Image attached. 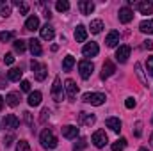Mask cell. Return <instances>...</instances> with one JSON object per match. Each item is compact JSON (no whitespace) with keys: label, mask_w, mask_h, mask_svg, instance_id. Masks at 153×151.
Segmentation results:
<instances>
[{"label":"cell","mask_w":153,"mask_h":151,"mask_svg":"<svg viewBox=\"0 0 153 151\" xmlns=\"http://www.w3.org/2000/svg\"><path fill=\"white\" fill-rule=\"evenodd\" d=\"M39 142H41V146L45 148V150H55L57 148V137L53 135V132L52 130H43L41 132V135H39Z\"/></svg>","instance_id":"cell-1"},{"label":"cell","mask_w":153,"mask_h":151,"mask_svg":"<svg viewBox=\"0 0 153 151\" xmlns=\"http://www.w3.org/2000/svg\"><path fill=\"white\" fill-rule=\"evenodd\" d=\"M105 100H107V98H105V94H102V93H85V94L82 96V101L91 103V105H94V107L103 105Z\"/></svg>","instance_id":"cell-2"},{"label":"cell","mask_w":153,"mask_h":151,"mask_svg":"<svg viewBox=\"0 0 153 151\" xmlns=\"http://www.w3.org/2000/svg\"><path fill=\"white\" fill-rule=\"evenodd\" d=\"M52 98L55 101H62L64 100V89H62V84H61V78L55 76L53 80V85H52Z\"/></svg>","instance_id":"cell-3"},{"label":"cell","mask_w":153,"mask_h":151,"mask_svg":"<svg viewBox=\"0 0 153 151\" xmlns=\"http://www.w3.org/2000/svg\"><path fill=\"white\" fill-rule=\"evenodd\" d=\"M91 141H93V144H94L96 148H105L107 142H109L105 130H96V132L93 133V139H91Z\"/></svg>","instance_id":"cell-4"},{"label":"cell","mask_w":153,"mask_h":151,"mask_svg":"<svg viewBox=\"0 0 153 151\" xmlns=\"http://www.w3.org/2000/svg\"><path fill=\"white\" fill-rule=\"evenodd\" d=\"M93 70H94V64L91 61H80L78 62V71H80V76L84 80H87L89 76L93 75Z\"/></svg>","instance_id":"cell-5"},{"label":"cell","mask_w":153,"mask_h":151,"mask_svg":"<svg viewBox=\"0 0 153 151\" xmlns=\"http://www.w3.org/2000/svg\"><path fill=\"white\" fill-rule=\"evenodd\" d=\"M30 68H32V71H34V76H36V80H39V82H43L45 78H46V66L45 64H39V62H36V61H32L30 62Z\"/></svg>","instance_id":"cell-6"},{"label":"cell","mask_w":153,"mask_h":151,"mask_svg":"<svg viewBox=\"0 0 153 151\" xmlns=\"http://www.w3.org/2000/svg\"><path fill=\"white\" fill-rule=\"evenodd\" d=\"M130 52H132V48L128 46V44H121L117 50H116V61L117 62H126L128 61V57H130Z\"/></svg>","instance_id":"cell-7"},{"label":"cell","mask_w":153,"mask_h":151,"mask_svg":"<svg viewBox=\"0 0 153 151\" xmlns=\"http://www.w3.org/2000/svg\"><path fill=\"white\" fill-rule=\"evenodd\" d=\"M64 91H66V96L73 101V100L76 98V93H78V85L75 84V80L68 78V80L64 82Z\"/></svg>","instance_id":"cell-8"},{"label":"cell","mask_w":153,"mask_h":151,"mask_svg":"<svg viewBox=\"0 0 153 151\" xmlns=\"http://www.w3.org/2000/svg\"><path fill=\"white\" fill-rule=\"evenodd\" d=\"M134 5L137 7V11L141 14H153V2L152 0H143V2H137Z\"/></svg>","instance_id":"cell-9"},{"label":"cell","mask_w":153,"mask_h":151,"mask_svg":"<svg viewBox=\"0 0 153 151\" xmlns=\"http://www.w3.org/2000/svg\"><path fill=\"white\" fill-rule=\"evenodd\" d=\"M4 126L9 128V130H16V128L20 126V119H18L14 114H7V115L4 117Z\"/></svg>","instance_id":"cell-10"},{"label":"cell","mask_w":153,"mask_h":151,"mask_svg":"<svg viewBox=\"0 0 153 151\" xmlns=\"http://www.w3.org/2000/svg\"><path fill=\"white\" fill-rule=\"evenodd\" d=\"M134 20V11L130 7H121L119 9V21L121 23H130Z\"/></svg>","instance_id":"cell-11"},{"label":"cell","mask_w":153,"mask_h":151,"mask_svg":"<svg viewBox=\"0 0 153 151\" xmlns=\"http://www.w3.org/2000/svg\"><path fill=\"white\" fill-rule=\"evenodd\" d=\"M98 52H100V48H98L96 43H87V44L82 48V53H84L85 57H96Z\"/></svg>","instance_id":"cell-12"},{"label":"cell","mask_w":153,"mask_h":151,"mask_svg":"<svg viewBox=\"0 0 153 151\" xmlns=\"http://www.w3.org/2000/svg\"><path fill=\"white\" fill-rule=\"evenodd\" d=\"M39 32H41V39H45V41H52L53 36H55V30H53V27L52 25H43L41 29H39Z\"/></svg>","instance_id":"cell-13"},{"label":"cell","mask_w":153,"mask_h":151,"mask_svg":"<svg viewBox=\"0 0 153 151\" xmlns=\"http://www.w3.org/2000/svg\"><path fill=\"white\" fill-rule=\"evenodd\" d=\"M61 130H62V137H66V139H76L78 137V128L73 124H66Z\"/></svg>","instance_id":"cell-14"},{"label":"cell","mask_w":153,"mask_h":151,"mask_svg":"<svg viewBox=\"0 0 153 151\" xmlns=\"http://www.w3.org/2000/svg\"><path fill=\"white\" fill-rule=\"evenodd\" d=\"M116 71V66L112 61H105L103 62V68H102V78L105 80V78H109V76H112Z\"/></svg>","instance_id":"cell-15"},{"label":"cell","mask_w":153,"mask_h":151,"mask_svg":"<svg viewBox=\"0 0 153 151\" xmlns=\"http://www.w3.org/2000/svg\"><path fill=\"white\" fill-rule=\"evenodd\" d=\"M78 119L84 126H93L96 123V115L94 114H87V112H80L78 114Z\"/></svg>","instance_id":"cell-16"},{"label":"cell","mask_w":153,"mask_h":151,"mask_svg":"<svg viewBox=\"0 0 153 151\" xmlns=\"http://www.w3.org/2000/svg\"><path fill=\"white\" fill-rule=\"evenodd\" d=\"M27 43H29V48H30V53H32L34 57H39V55L43 53V48H41V43H39L38 39H34V38H32V39H29Z\"/></svg>","instance_id":"cell-17"},{"label":"cell","mask_w":153,"mask_h":151,"mask_svg":"<svg viewBox=\"0 0 153 151\" xmlns=\"http://www.w3.org/2000/svg\"><path fill=\"white\" fill-rule=\"evenodd\" d=\"M78 9H80L82 14H91L94 11V4L91 0H80L78 2Z\"/></svg>","instance_id":"cell-18"},{"label":"cell","mask_w":153,"mask_h":151,"mask_svg":"<svg viewBox=\"0 0 153 151\" xmlns=\"http://www.w3.org/2000/svg\"><path fill=\"white\" fill-rule=\"evenodd\" d=\"M117 43H119V32H117V30H111L109 36L105 38V44H107L109 48H114Z\"/></svg>","instance_id":"cell-19"},{"label":"cell","mask_w":153,"mask_h":151,"mask_svg":"<svg viewBox=\"0 0 153 151\" xmlns=\"http://www.w3.org/2000/svg\"><path fill=\"white\" fill-rule=\"evenodd\" d=\"M105 124H107V128H111L116 133L121 132V121H119V117H109V119L105 121Z\"/></svg>","instance_id":"cell-20"},{"label":"cell","mask_w":153,"mask_h":151,"mask_svg":"<svg viewBox=\"0 0 153 151\" xmlns=\"http://www.w3.org/2000/svg\"><path fill=\"white\" fill-rule=\"evenodd\" d=\"M75 39H76V43H84V41L87 39V29H85L84 25H76V29H75Z\"/></svg>","instance_id":"cell-21"},{"label":"cell","mask_w":153,"mask_h":151,"mask_svg":"<svg viewBox=\"0 0 153 151\" xmlns=\"http://www.w3.org/2000/svg\"><path fill=\"white\" fill-rule=\"evenodd\" d=\"M39 29V18L38 16H29L25 21V30H38Z\"/></svg>","instance_id":"cell-22"},{"label":"cell","mask_w":153,"mask_h":151,"mask_svg":"<svg viewBox=\"0 0 153 151\" xmlns=\"http://www.w3.org/2000/svg\"><path fill=\"white\" fill-rule=\"evenodd\" d=\"M22 76H23V71H22L20 68H13V70L7 71V78H9L11 82H20Z\"/></svg>","instance_id":"cell-23"},{"label":"cell","mask_w":153,"mask_h":151,"mask_svg":"<svg viewBox=\"0 0 153 151\" xmlns=\"http://www.w3.org/2000/svg\"><path fill=\"white\" fill-rule=\"evenodd\" d=\"M139 30L144 32V34H153V20H143L141 25H139Z\"/></svg>","instance_id":"cell-24"},{"label":"cell","mask_w":153,"mask_h":151,"mask_svg":"<svg viewBox=\"0 0 153 151\" xmlns=\"http://www.w3.org/2000/svg\"><path fill=\"white\" fill-rule=\"evenodd\" d=\"M5 103H7L9 107H18V103H20V94H18V93H9V94L5 96Z\"/></svg>","instance_id":"cell-25"},{"label":"cell","mask_w":153,"mask_h":151,"mask_svg":"<svg viewBox=\"0 0 153 151\" xmlns=\"http://www.w3.org/2000/svg\"><path fill=\"white\" fill-rule=\"evenodd\" d=\"M41 98H43V96H41V93H39V91H34V93H30V94H29V100H27V101H29V105H30V107H38L39 103H41Z\"/></svg>","instance_id":"cell-26"},{"label":"cell","mask_w":153,"mask_h":151,"mask_svg":"<svg viewBox=\"0 0 153 151\" xmlns=\"http://www.w3.org/2000/svg\"><path fill=\"white\" fill-rule=\"evenodd\" d=\"M89 29H91L93 34H100L102 29H103V21H102V20H93L91 25H89Z\"/></svg>","instance_id":"cell-27"},{"label":"cell","mask_w":153,"mask_h":151,"mask_svg":"<svg viewBox=\"0 0 153 151\" xmlns=\"http://www.w3.org/2000/svg\"><path fill=\"white\" fill-rule=\"evenodd\" d=\"M73 66H75V57H73V55H66L64 61H62V70H64V71H70Z\"/></svg>","instance_id":"cell-28"},{"label":"cell","mask_w":153,"mask_h":151,"mask_svg":"<svg viewBox=\"0 0 153 151\" xmlns=\"http://www.w3.org/2000/svg\"><path fill=\"white\" fill-rule=\"evenodd\" d=\"M125 148H126V139H125V137L117 139L114 144H112V151H123Z\"/></svg>","instance_id":"cell-29"},{"label":"cell","mask_w":153,"mask_h":151,"mask_svg":"<svg viewBox=\"0 0 153 151\" xmlns=\"http://www.w3.org/2000/svg\"><path fill=\"white\" fill-rule=\"evenodd\" d=\"M85 146H87V141H85L84 137H80L75 144H73V151H84L85 150Z\"/></svg>","instance_id":"cell-30"},{"label":"cell","mask_w":153,"mask_h":151,"mask_svg":"<svg viewBox=\"0 0 153 151\" xmlns=\"http://www.w3.org/2000/svg\"><path fill=\"white\" fill-rule=\"evenodd\" d=\"M55 7H57L59 13H66V11L70 9V2H68V0H59V2L55 4Z\"/></svg>","instance_id":"cell-31"},{"label":"cell","mask_w":153,"mask_h":151,"mask_svg":"<svg viewBox=\"0 0 153 151\" xmlns=\"http://www.w3.org/2000/svg\"><path fill=\"white\" fill-rule=\"evenodd\" d=\"M13 44H14V50H16V52H20V53H23V52H25V48H27V43H25L23 39H16Z\"/></svg>","instance_id":"cell-32"},{"label":"cell","mask_w":153,"mask_h":151,"mask_svg":"<svg viewBox=\"0 0 153 151\" xmlns=\"http://www.w3.org/2000/svg\"><path fill=\"white\" fill-rule=\"evenodd\" d=\"M14 4L18 5V11H20V14H27V13H29V4H27V2H20V0H16Z\"/></svg>","instance_id":"cell-33"},{"label":"cell","mask_w":153,"mask_h":151,"mask_svg":"<svg viewBox=\"0 0 153 151\" xmlns=\"http://www.w3.org/2000/svg\"><path fill=\"white\" fill-rule=\"evenodd\" d=\"M14 39V32H0V41L2 43H7V41H13Z\"/></svg>","instance_id":"cell-34"},{"label":"cell","mask_w":153,"mask_h":151,"mask_svg":"<svg viewBox=\"0 0 153 151\" xmlns=\"http://www.w3.org/2000/svg\"><path fill=\"white\" fill-rule=\"evenodd\" d=\"M16 151H30L29 142H27V141H20V142L16 144Z\"/></svg>","instance_id":"cell-35"},{"label":"cell","mask_w":153,"mask_h":151,"mask_svg":"<svg viewBox=\"0 0 153 151\" xmlns=\"http://www.w3.org/2000/svg\"><path fill=\"white\" fill-rule=\"evenodd\" d=\"M135 73H137V76L141 78V82H143V84L146 85V78H144V73H143V68H141V64H139V62L135 64Z\"/></svg>","instance_id":"cell-36"},{"label":"cell","mask_w":153,"mask_h":151,"mask_svg":"<svg viewBox=\"0 0 153 151\" xmlns=\"http://www.w3.org/2000/svg\"><path fill=\"white\" fill-rule=\"evenodd\" d=\"M0 14H2L4 18H7V16L11 14V5H9V4H5V5L2 7V11H0Z\"/></svg>","instance_id":"cell-37"},{"label":"cell","mask_w":153,"mask_h":151,"mask_svg":"<svg viewBox=\"0 0 153 151\" xmlns=\"http://www.w3.org/2000/svg\"><path fill=\"white\" fill-rule=\"evenodd\" d=\"M146 70H148V73L153 76V55L148 57V61H146Z\"/></svg>","instance_id":"cell-38"},{"label":"cell","mask_w":153,"mask_h":151,"mask_svg":"<svg viewBox=\"0 0 153 151\" xmlns=\"http://www.w3.org/2000/svg\"><path fill=\"white\" fill-rule=\"evenodd\" d=\"M22 91H25V93H30V82L29 80H22Z\"/></svg>","instance_id":"cell-39"},{"label":"cell","mask_w":153,"mask_h":151,"mask_svg":"<svg viewBox=\"0 0 153 151\" xmlns=\"http://www.w3.org/2000/svg\"><path fill=\"white\" fill-rule=\"evenodd\" d=\"M125 107H126V109H134V107H135V100H134L132 96L126 98V100H125Z\"/></svg>","instance_id":"cell-40"},{"label":"cell","mask_w":153,"mask_h":151,"mask_svg":"<svg viewBox=\"0 0 153 151\" xmlns=\"http://www.w3.org/2000/svg\"><path fill=\"white\" fill-rule=\"evenodd\" d=\"M4 62H5V64H13V62H14V55H13V53H5V55H4Z\"/></svg>","instance_id":"cell-41"},{"label":"cell","mask_w":153,"mask_h":151,"mask_svg":"<svg viewBox=\"0 0 153 151\" xmlns=\"http://www.w3.org/2000/svg\"><path fill=\"white\" fill-rule=\"evenodd\" d=\"M13 141H14V135H13V133H9V135L4 139V144H5V146H11V144H13Z\"/></svg>","instance_id":"cell-42"},{"label":"cell","mask_w":153,"mask_h":151,"mask_svg":"<svg viewBox=\"0 0 153 151\" xmlns=\"http://www.w3.org/2000/svg\"><path fill=\"white\" fill-rule=\"evenodd\" d=\"M46 117H50V110H48V109H43V112H41V121L45 123Z\"/></svg>","instance_id":"cell-43"},{"label":"cell","mask_w":153,"mask_h":151,"mask_svg":"<svg viewBox=\"0 0 153 151\" xmlns=\"http://www.w3.org/2000/svg\"><path fill=\"white\" fill-rule=\"evenodd\" d=\"M141 126H143V123L137 121V123H135V135H137V137H141Z\"/></svg>","instance_id":"cell-44"},{"label":"cell","mask_w":153,"mask_h":151,"mask_svg":"<svg viewBox=\"0 0 153 151\" xmlns=\"http://www.w3.org/2000/svg\"><path fill=\"white\" fill-rule=\"evenodd\" d=\"M143 46H144L146 50H153V41H150V39H148V41H144V44H143Z\"/></svg>","instance_id":"cell-45"},{"label":"cell","mask_w":153,"mask_h":151,"mask_svg":"<svg viewBox=\"0 0 153 151\" xmlns=\"http://www.w3.org/2000/svg\"><path fill=\"white\" fill-rule=\"evenodd\" d=\"M2 105H4V98L0 96V109H2Z\"/></svg>","instance_id":"cell-46"},{"label":"cell","mask_w":153,"mask_h":151,"mask_svg":"<svg viewBox=\"0 0 153 151\" xmlns=\"http://www.w3.org/2000/svg\"><path fill=\"white\" fill-rule=\"evenodd\" d=\"M150 144H152V148H153V133H152V137H150Z\"/></svg>","instance_id":"cell-47"},{"label":"cell","mask_w":153,"mask_h":151,"mask_svg":"<svg viewBox=\"0 0 153 151\" xmlns=\"http://www.w3.org/2000/svg\"><path fill=\"white\" fill-rule=\"evenodd\" d=\"M139 151H148V150H146V148H141V150H139Z\"/></svg>","instance_id":"cell-48"},{"label":"cell","mask_w":153,"mask_h":151,"mask_svg":"<svg viewBox=\"0 0 153 151\" xmlns=\"http://www.w3.org/2000/svg\"><path fill=\"white\" fill-rule=\"evenodd\" d=\"M152 123H153V117H152Z\"/></svg>","instance_id":"cell-49"}]
</instances>
